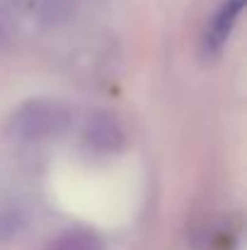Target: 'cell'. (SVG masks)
<instances>
[{
    "label": "cell",
    "instance_id": "cell-1",
    "mask_svg": "<svg viewBox=\"0 0 247 250\" xmlns=\"http://www.w3.org/2000/svg\"><path fill=\"white\" fill-rule=\"evenodd\" d=\"M76 119V109L56 97H34L22 102L7 119L10 139L19 144H41L63 136Z\"/></svg>",
    "mask_w": 247,
    "mask_h": 250
},
{
    "label": "cell",
    "instance_id": "cell-2",
    "mask_svg": "<svg viewBox=\"0 0 247 250\" xmlns=\"http://www.w3.org/2000/svg\"><path fill=\"white\" fill-rule=\"evenodd\" d=\"M85 144L102 153L119 151L124 146V131L114 117L99 112V114H92L85 124Z\"/></svg>",
    "mask_w": 247,
    "mask_h": 250
},
{
    "label": "cell",
    "instance_id": "cell-3",
    "mask_svg": "<svg viewBox=\"0 0 247 250\" xmlns=\"http://www.w3.org/2000/svg\"><path fill=\"white\" fill-rule=\"evenodd\" d=\"M243 7H245V0H223V5L218 7V12L213 15V20L206 29V49L218 51L226 44V39L230 37Z\"/></svg>",
    "mask_w": 247,
    "mask_h": 250
},
{
    "label": "cell",
    "instance_id": "cell-4",
    "mask_svg": "<svg viewBox=\"0 0 247 250\" xmlns=\"http://www.w3.org/2000/svg\"><path fill=\"white\" fill-rule=\"evenodd\" d=\"M46 250H104V241L87 229H68L49 241Z\"/></svg>",
    "mask_w": 247,
    "mask_h": 250
},
{
    "label": "cell",
    "instance_id": "cell-5",
    "mask_svg": "<svg viewBox=\"0 0 247 250\" xmlns=\"http://www.w3.org/2000/svg\"><path fill=\"white\" fill-rule=\"evenodd\" d=\"M22 5L27 7V12L44 22H58L71 12L73 0H22Z\"/></svg>",
    "mask_w": 247,
    "mask_h": 250
}]
</instances>
